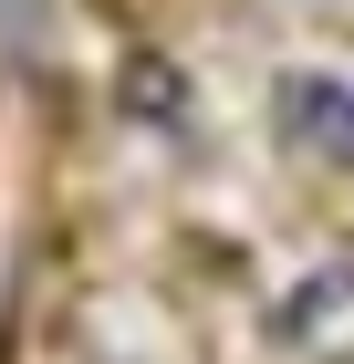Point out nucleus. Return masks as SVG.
Masks as SVG:
<instances>
[{"instance_id": "f257e3e1", "label": "nucleus", "mask_w": 354, "mask_h": 364, "mask_svg": "<svg viewBox=\"0 0 354 364\" xmlns=\"http://www.w3.org/2000/svg\"><path fill=\"white\" fill-rule=\"evenodd\" d=\"M281 125H292L302 156L354 167V84L344 73H292V84H281Z\"/></svg>"}, {"instance_id": "f03ea898", "label": "nucleus", "mask_w": 354, "mask_h": 364, "mask_svg": "<svg viewBox=\"0 0 354 364\" xmlns=\"http://www.w3.org/2000/svg\"><path fill=\"white\" fill-rule=\"evenodd\" d=\"M281 333L292 343H344L354 333V271H302L292 302H281Z\"/></svg>"}]
</instances>
